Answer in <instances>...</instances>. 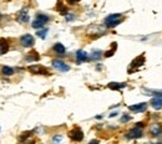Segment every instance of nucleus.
Returning <instances> with one entry per match:
<instances>
[{"mask_svg":"<svg viewBox=\"0 0 162 144\" xmlns=\"http://www.w3.org/2000/svg\"><path fill=\"white\" fill-rule=\"evenodd\" d=\"M120 18H121V14H111V15H109V16L105 19V23H106V25H109V24H111V23H114V21L120 20Z\"/></svg>","mask_w":162,"mask_h":144,"instance_id":"9b49d317","label":"nucleus"},{"mask_svg":"<svg viewBox=\"0 0 162 144\" xmlns=\"http://www.w3.org/2000/svg\"><path fill=\"white\" fill-rule=\"evenodd\" d=\"M88 58H89V55H88V52H85L84 50H79V51L76 52V60H77L79 63L85 62Z\"/></svg>","mask_w":162,"mask_h":144,"instance_id":"423d86ee","label":"nucleus"},{"mask_svg":"<svg viewBox=\"0 0 162 144\" xmlns=\"http://www.w3.org/2000/svg\"><path fill=\"white\" fill-rule=\"evenodd\" d=\"M125 87H126V83H116V82L109 83V88H111V90H121Z\"/></svg>","mask_w":162,"mask_h":144,"instance_id":"2eb2a0df","label":"nucleus"},{"mask_svg":"<svg viewBox=\"0 0 162 144\" xmlns=\"http://www.w3.org/2000/svg\"><path fill=\"white\" fill-rule=\"evenodd\" d=\"M18 20H19L20 23H23V24H26V23L29 21V15H28V13L25 11V9H24L23 11L19 13V15H18Z\"/></svg>","mask_w":162,"mask_h":144,"instance_id":"9d476101","label":"nucleus"},{"mask_svg":"<svg viewBox=\"0 0 162 144\" xmlns=\"http://www.w3.org/2000/svg\"><path fill=\"white\" fill-rule=\"evenodd\" d=\"M52 66H54V68H56V70H59V71H61V72H66V71L70 70L69 65H66V63H65L64 61H61V60H54V61H52Z\"/></svg>","mask_w":162,"mask_h":144,"instance_id":"20e7f679","label":"nucleus"},{"mask_svg":"<svg viewBox=\"0 0 162 144\" xmlns=\"http://www.w3.org/2000/svg\"><path fill=\"white\" fill-rule=\"evenodd\" d=\"M44 25H45V24H43L41 21H39V20H36V19L33 21V28H34V29H38V30H39V29L44 28Z\"/></svg>","mask_w":162,"mask_h":144,"instance_id":"aec40b11","label":"nucleus"},{"mask_svg":"<svg viewBox=\"0 0 162 144\" xmlns=\"http://www.w3.org/2000/svg\"><path fill=\"white\" fill-rule=\"evenodd\" d=\"M143 92L147 93V96H156V97H162V91H153V90H145Z\"/></svg>","mask_w":162,"mask_h":144,"instance_id":"f3484780","label":"nucleus"},{"mask_svg":"<svg viewBox=\"0 0 162 144\" xmlns=\"http://www.w3.org/2000/svg\"><path fill=\"white\" fill-rule=\"evenodd\" d=\"M34 37H33V35H30V34H25V35H23L21 37H20V42H21V45L24 46V47H30V46H33L34 45Z\"/></svg>","mask_w":162,"mask_h":144,"instance_id":"7ed1b4c3","label":"nucleus"},{"mask_svg":"<svg viewBox=\"0 0 162 144\" xmlns=\"http://www.w3.org/2000/svg\"><path fill=\"white\" fill-rule=\"evenodd\" d=\"M61 139H62L61 135H55V137H54V142H60Z\"/></svg>","mask_w":162,"mask_h":144,"instance_id":"bb28decb","label":"nucleus"},{"mask_svg":"<svg viewBox=\"0 0 162 144\" xmlns=\"http://www.w3.org/2000/svg\"><path fill=\"white\" fill-rule=\"evenodd\" d=\"M143 63H145V56L141 55L140 57H137V58H135V60L132 61L131 66H132V67H140V66H142Z\"/></svg>","mask_w":162,"mask_h":144,"instance_id":"f8f14e48","label":"nucleus"},{"mask_svg":"<svg viewBox=\"0 0 162 144\" xmlns=\"http://www.w3.org/2000/svg\"><path fill=\"white\" fill-rule=\"evenodd\" d=\"M101 55H102V52H101L100 50H95V51L92 52V56H91V58H94V60H99V58L101 57Z\"/></svg>","mask_w":162,"mask_h":144,"instance_id":"4be33fe9","label":"nucleus"},{"mask_svg":"<svg viewBox=\"0 0 162 144\" xmlns=\"http://www.w3.org/2000/svg\"><path fill=\"white\" fill-rule=\"evenodd\" d=\"M151 106H152V108H155V109L162 108V97H156V98H153V100L151 101Z\"/></svg>","mask_w":162,"mask_h":144,"instance_id":"1a4fd4ad","label":"nucleus"},{"mask_svg":"<svg viewBox=\"0 0 162 144\" xmlns=\"http://www.w3.org/2000/svg\"><path fill=\"white\" fill-rule=\"evenodd\" d=\"M146 108H147V103H138V104H133L128 107V109L132 112H145Z\"/></svg>","mask_w":162,"mask_h":144,"instance_id":"0eeeda50","label":"nucleus"},{"mask_svg":"<svg viewBox=\"0 0 162 144\" xmlns=\"http://www.w3.org/2000/svg\"><path fill=\"white\" fill-rule=\"evenodd\" d=\"M33 75H49V71L41 65H31L28 68Z\"/></svg>","mask_w":162,"mask_h":144,"instance_id":"f257e3e1","label":"nucleus"},{"mask_svg":"<svg viewBox=\"0 0 162 144\" xmlns=\"http://www.w3.org/2000/svg\"><path fill=\"white\" fill-rule=\"evenodd\" d=\"M54 51H55L56 53H59V55H64L66 50H65V46H64L62 44L57 42V44H55V45H54Z\"/></svg>","mask_w":162,"mask_h":144,"instance_id":"ddd939ff","label":"nucleus"},{"mask_svg":"<svg viewBox=\"0 0 162 144\" xmlns=\"http://www.w3.org/2000/svg\"><path fill=\"white\" fill-rule=\"evenodd\" d=\"M0 19H2V14H0Z\"/></svg>","mask_w":162,"mask_h":144,"instance_id":"c756f323","label":"nucleus"},{"mask_svg":"<svg viewBox=\"0 0 162 144\" xmlns=\"http://www.w3.org/2000/svg\"><path fill=\"white\" fill-rule=\"evenodd\" d=\"M131 119V117L130 116H127V114H125V116H122L121 117V123H126V122H128Z\"/></svg>","mask_w":162,"mask_h":144,"instance_id":"b1692460","label":"nucleus"},{"mask_svg":"<svg viewBox=\"0 0 162 144\" xmlns=\"http://www.w3.org/2000/svg\"><path fill=\"white\" fill-rule=\"evenodd\" d=\"M161 132H162V129H161V127H160L158 124L152 125V128H151V134H152V135L157 137V135H160V134H161Z\"/></svg>","mask_w":162,"mask_h":144,"instance_id":"dca6fc26","label":"nucleus"},{"mask_svg":"<svg viewBox=\"0 0 162 144\" xmlns=\"http://www.w3.org/2000/svg\"><path fill=\"white\" fill-rule=\"evenodd\" d=\"M69 135H70V138L72 139V140H75V142H81L84 139V133H83V130H81L80 128H74L70 133H69Z\"/></svg>","mask_w":162,"mask_h":144,"instance_id":"f03ea898","label":"nucleus"},{"mask_svg":"<svg viewBox=\"0 0 162 144\" xmlns=\"http://www.w3.org/2000/svg\"><path fill=\"white\" fill-rule=\"evenodd\" d=\"M46 34H47V29H44V30H39L38 31V36L40 39H45L46 37Z\"/></svg>","mask_w":162,"mask_h":144,"instance_id":"5701e85b","label":"nucleus"},{"mask_svg":"<svg viewBox=\"0 0 162 144\" xmlns=\"http://www.w3.org/2000/svg\"><path fill=\"white\" fill-rule=\"evenodd\" d=\"M67 2H69L70 4H75V3H77V2H80V0H67Z\"/></svg>","mask_w":162,"mask_h":144,"instance_id":"cd10ccee","label":"nucleus"},{"mask_svg":"<svg viewBox=\"0 0 162 144\" xmlns=\"http://www.w3.org/2000/svg\"><path fill=\"white\" fill-rule=\"evenodd\" d=\"M120 23H121V20H117V21H114V23H111V24H109L107 26H109V28H114V26H116V25H119Z\"/></svg>","mask_w":162,"mask_h":144,"instance_id":"393cba45","label":"nucleus"},{"mask_svg":"<svg viewBox=\"0 0 162 144\" xmlns=\"http://www.w3.org/2000/svg\"><path fill=\"white\" fill-rule=\"evenodd\" d=\"M36 20L41 21L43 24H46V23L49 21V16L45 15V14H38V15H36Z\"/></svg>","mask_w":162,"mask_h":144,"instance_id":"6ab92c4d","label":"nucleus"},{"mask_svg":"<svg viewBox=\"0 0 162 144\" xmlns=\"http://www.w3.org/2000/svg\"><path fill=\"white\" fill-rule=\"evenodd\" d=\"M2 75H4V76H11V75H14V68H11L9 66H3L2 67Z\"/></svg>","mask_w":162,"mask_h":144,"instance_id":"4468645a","label":"nucleus"},{"mask_svg":"<svg viewBox=\"0 0 162 144\" xmlns=\"http://www.w3.org/2000/svg\"><path fill=\"white\" fill-rule=\"evenodd\" d=\"M9 50V44L7 40H0V56L5 55Z\"/></svg>","mask_w":162,"mask_h":144,"instance_id":"6e6552de","label":"nucleus"},{"mask_svg":"<svg viewBox=\"0 0 162 144\" xmlns=\"http://www.w3.org/2000/svg\"><path fill=\"white\" fill-rule=\"evenodd\" d=\"M89 144H99V142H97V140H91Z\"/></svg>","mask_w":162,"mask_h":144,"instance_id":"c85d7f7f","label":"nucleus"},{"mask_svg":"<svg viewBox=\"0 0 162 144\" xmlns=\"http://www.w3.org/2000/svg\"><path fill=\"white\" fill-rule=\"evenodd\" d=\"M116 45H117L116 42H114V44H112V49L105 53V56H106V57H110V56H112V55H114V52L116 51Z\"/></svg>","mask_w":162,"mask_h":144,"instance_id":"412c9836","label":"nucleus"},{"mask_svg":"<svg viewBox=\"0 0 162 144\" xmlns=\"http://www.w3.org/2000/svg\"><path fill=\"white\" fill-rule=\"evenodd\" d=\"M72 19H74L72 14H66V20H67V21H71Z\"/></svg>","mask_w":162,"mask_h":144,"instance_id":"a878e982","label":"nucleus"},{"mask_svg":"<svg viewBox=\"0 0 162 144\" xmlns=\"http://www.w3.org/2000/svg\"><path fill=\"white\" fill-rule=\"evenodd\" d=\"M141 137H142V129L137 128V127L132 128L126 134V138H128V139H135V138H141Z\"/></svg>","mask_w":162,"mask_h":144,"instance_id":"39448f33","label":"nucleus"},{"mask_svg":"<svg viewBox=\"0 0 162 144\" xmlns=\"http://www.w3.org/2000/svg\"><path fill=\"white\" fill-rule=\"evenodd\" d=\"M29 56H26V61H35V60H39V55L36 51H31L30 53H28Z\"/></svg>","mask_w":162,"mask_h":144,"instance_id":"a211bd4d","label":"nucleus"}]
</instances>
